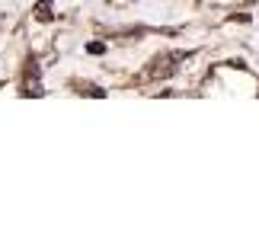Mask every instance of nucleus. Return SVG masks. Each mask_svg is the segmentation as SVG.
I'll return each instance as SVG.
<instances>
[{
  "label": "nucleus",
  "instance_id": "obj_1",
  "mask_svg": "<svg viewBox=\"0 0 259 246\" xmlns=\"http://www.w3.org/2000/svg\"><path fill=\"white\" fill-rule=\"evenodd\" d=\"M183 58H186L183 51H160L151 64H147L144 80H167V77H173L176 70H179V64H183Z\"/></svg>",
  "mask_w": 259,
  "mask_h": 246
},
{
  "label": "nucleus",
  "instance_id": "obj_2",
  "mask_svg": "<svg viewBox=\"0 0 259 246\" xmlns=\"http://www.w3.org/2000/svg\"><path fill=\"white\" fill-rule=\"evenodd\" d=\"M23 86H26V96H42L38 90V61L35 58H26V70H23Z\"/></svg>",
  "mask_w": 259,
  "mask_h": 246
},
{
  "label": "nucleus",
  "instance_id": "obj_3",
  "mask_svg": "<svg viewBox=\"0 0 259 246\" xmlns=\"http://www.w3.org/2000/svg\"><path fill=\"white\" fill-rule=\"evenodd\" d=\"M35 19H42V23H52V19H54L52 3H48V0H38V3H35Z\"/></svg>",
  "mask_w": 259,
  "mask_h": 246
},
{
  "label": "nucleus",
  "instance_id": "obj_4",
  "mask_svg": "<svg viewBox=\"0 0 259 246\" xmlns=\"http://www.w3.org/2000/svg\"><path fill=\"white\" fill-rule=\"evenodd\" d=\"M86 51H90V54H103V51H106V45H103V42H90Z\"/></svg>",
  "mask_w": 259,
  "mask_h": 246
}]
</instances>
